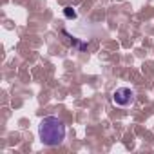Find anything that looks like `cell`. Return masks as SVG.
I'll list each match as a JSON object with an SVG mask.
<instances>
[{"label": "cell", "instance_id": "cell-1", "mask_svg": "<svg viewBox=\"0 0 154 154\" xmlns=\"http://www.w3.org/2000/svg\"><path fill=\"white\" fill-rule=\"evenodd\" d=\"M38 136L45 147H58L65 140V123L56 116H45L38 125Z\"/></svg>", "mask_w": 154, "mask_h": 154}, {"label": "cell", "instance_id": "cell-2", "mask_svg": "<svg viewBox=\"0 0 154 154\" xmlns=\"http://www.w3.org/2000/svg\"><path fill=\"white\" fill-rule=\"evenodd\" d=\"M136 100L134 96V91L129 89V87H118L114 93H112V103L114 105H120V107H129L132 105Z\"/></svg>", "mask_w": 154, "mask_h": 154}, {"label": "cell", "instance_id": "cell-3", "mask_svg": "<svg viewBox=\"0 0 154 154\" xmlns=\"http://www.w3.org/2000/svg\"><path fill=\"white\" fill-rule=\"evenodd\" d=\"M63 15H65V18H69V20H74L76 17H78V15H76V11L71 8V6H67V8H63Z\"/></svg>", "mask_w": 154, "mask_h": 154}]
</instances>
